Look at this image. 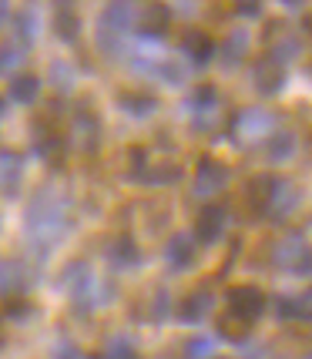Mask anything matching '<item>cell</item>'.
Returning a JSON list of instances; mask_svg holds the SVG:
<instances>
[{"instance_id":"1","label":"cell","mask_w":312,"mask_h":359,"mask_svg":"<svg viewBox=\"0 0 312 359\" xmlns=\"http://www.w3.org/2000/svg\"><path fill=\"white\" fill-rule=\"evenodd\" d=\"M64 232H67V219H64L61 198H54L50 191H41L27 208V235L41 249H50Z\"/></svg>"},{"instance_id":"2","label":"cell","mask_w":312,"mask_h":359,"mask_svg":"<svg viewBox=\"0 0 312 359\" xmlns=\"http://www.w3.org/2000/svg\"><path fill=\"white\" fill-rule=\"evenodd\" d=\"M276 266L285 272H296V276H312V245L302 235H285L279 245H276Z\"/></svg>"},{"instance_id":"3","label":"cell","mask_w":312,"mask_h":359,"mask_svg":"<svg viewBox=\"0 0 312 359\" xmlns=\"http://www.w3.org/2000/svg\"><path fill=\"white\" fill-rule=\"evenodd\" d=\"M225 299H229V316L249 323V326L266 313V292L255 289V285H235V289H229Z\"/></svg>"},{"instance_id":"4","label":"cell","mask_w":312,"mask_h":359,"mask_svg":"<svg viewBox=\"0 0 312 359\" xmlns=\"http://www.w3.org/2000/svg\"><path fill=\"white\" fill-rule=\"evenodd\" d=\"M135 24V7L131 4H108L101 14V44L111 50V41L118 44V37Z\"/></svg>"},{"instance_id":"5","label":"cell","mask_w":312,"mask_h":359,"mask_svg":"<svg viewBox=\"0 0 312 359\" xmlns=\"http://www.w3.org/2000/svg\"><path fill=\"white\" fill-rule=\"evenodd\" d=\"M225 222H229V212L222 208V205H205L202 212H198V219H195V238H198V245H215L225 232Z\"/></svg>"},{"instance_id":"6","label":"cell","mask_w":312,"mask_h":359,"mask_svg":"<svg viewBox=\"0 0 312 359\" xmlns=\"http://www.w3.org/2000/svg\"><path fill=\"white\" fill-rule=\"evenodd\" d=\"M229 182L225 165H219L215 158H198V175H195V198H212L215 191H222Z\"/></svg>"},{"instance_id":"7","label":"cell","mask_w":312,"mask_h":359,"mask_svg":"<svg viewBox=\"0 0 312 359\" xmlns=\"http://www.w3.org/2000/svg\"><path fill=\"white\" fill-rule=\"evenodd\" d=\"M212 306H215L212 289H195L191 296H185L178 302V319L188 323V326H198V323H205V316L212 313Z\"/></svg>"},{"instance_id":"8","label":"cell","mask_w":312,"mask_h":359,"mask_svg":"<svg viewBox=\"0 0 312 359\" xmlns=\"http://www.w3.org/2000/svg\"><path fill=\"white\" fill-rule=\"evenodd\" d=\"M252 81H255V91L272 97V94H279L282 84H285V67L276 64L272 57H262V61L255 64V71H252Z\"/></svg>"},{"instance_id":"9","label":"cell","mask_w":312,"mask_h":359,"mask_svg":"<svg viewBox=\"0 0 312 359\" xmlns=\"http://www.w3.org/2000/svg\"><path fill=\"white\" fill-rule=\"evenodd\" d=\"M276 182H279V178H272V175H255V178H249L245 202H249L252 212H269L272 195H276Z\"/></svg>"},{"instance_id":"10","label":"cell","mask_w":312,"mask_h":359,"mask_svg":"<svg viewBox=\"0 0 312 359\" xmlns=\"http://www.w3.org/2000/svg\"><path fill=\"white\" fill-rule=\"evenodd\" d=\"M182 50H185V57L191 61V67H205V64L215 57V41L205 31H191V34H185Z\"/></svg>"},{"instance_id":"11","label":"cell","mask_w":312,"mask_h":359,"mask_svg":"<svg viewBox=\"0 0 312 359\" xmlns=\"http://www.w3.org/2000/svg\"><path fill=\"white\" fill-rule=\"evenodd\" d=\"M168 24H172V11L165 4H151V7L141 11V37L144 41H158L168 31Z\"/></svg>"},{"instance_id":"12","label":"cell","mask_w":312,"mask_h":359,"mask_svg":"<svg viewBox=\"0 0 312 359\" xmlns=\"http://www.w3.org/2000/svg\"><path fill=\"white\" fill-rule=\"evenodd\" d=\"M97 138H101V125L94 114H78L71 121V141L78 144L81 151H94L97 148Z\"/></svg>"},{"instance_id":"13","label":"cell","mask_w":312,"mask_h":359,"mask_svg":"<svg viewBox=\"0 0 312 359\" xmlns=\"http://www.w3.org/2000/svg\"><path fill=\"white\" fill-rule=\"evenodd\" d=\"M165 259H168V266L178 269V272H185V269L195 266V242L188 238V235H172L168 238V249H165Z\"/></svg>"},{"instance_id":"14","label":"cell","mask_w":312,"mask_h":359,"mask_svg":"<svg viewBox=\"0 0 312 359\" xmlns=\"http://www.w3.org/2000/svg\"><path fill=\"white\" fill-rule=\"evenodd\" d=\"M27 269L20 266L17 259H4L0 262V296H14V292H24L27 289Z\"/></svg>"},{"instance_id":"15","label":"cell","mask_w":312,"mask_h":359,"mask_svg":"<svg viewBox=\"0 0 312 359\" xmlns=\"http://www.w3.org/2000/svg\"><path fill=\"white\" fill-rule=\"evenodd\" d=\"M249 47H252V37L245 31H232L225 37V44H222V64L225 67H238V64L249 57Z\"/></svg>"},{"instance_id":"16","label":"cell","mask_w":312,"mask_h":359,"mask_svg":"<svg viewBox=\"0 0 312 359\" xmlns=\"http://www.w3.org/2000/svg\"><path fill=\"white\" fill-rule=\"evenodd\" d=\"M54 34L61 37V41H78V34H81V17L78 11L71 7V4H57L54 7Z\"/></svg>"},{"instance_id":"17","label":"cell","mask_w":312,"mask_h":359,"mask_svg":"<svg viewBox=\"0 0 312 359\" xmlns=\"http://www.w3.org/2000/svg\"><path fill=\"white\" fill-rule=\"evenodd\" d=\"M20 172H24V158L17 151H0V191L14 195L20 185Z\"/></svg>"},{"instance_id":"18","label":"cell","mask_w":312,"mask_h":359,"mask_svg":"<svg viewBox=\"0 0 312 359\" xmlns=\"http://www.w3.org/2000/svg\"><path fill=\"white\" fill-rule=\"evenodd\" d=\"M118 108L128 111L131 118H148V114L158 108V101L144 91H125L121 97H118Z\"/></svg>"},{"instance_id":"19","label":"cell","mask_w":312,"mask_h":359,"mask_svg":"<svg viewBox=\"0 0 312 359\" xmlns=\"http://www.w3.org/2000/svg\"><path fill=\"white\" fill-rule=\"evenodd\" d=\"M299 205V191L289 182H276V195H272V205H269V215L272 219H285L292 208Z\"/></svg>"},{"instance_id":"20","label":"cell","mask_w":312,"mask_h":359,"mask_svg":"<svg viewBox=\"0 0 312 359\" xmlns=\"http://www.w3.org/2000/svg\"><path fill=\"white\" fill-rule=\"evenodd\" d=\"M37 94H41V81L34 78V74H17L11 81V97H14L17 104H34Z\"/></svg>"},{"instance_id":"21","label":"cell","mask_w":312,"mask_h":359,"mask_svg":"<svg viewBox=\"0 0 312 359\" xmlns=\"http://www.w3.org/2000/svg\"><path fill=\"white\" fill-rule=\"evenodd\" d=\"M219 104V91L212 88V84H202V88H195V91L188 94V108L195 111V118H208V111Z\"/></svg>"},{"instance_id":"22","label":"cell","mask_w":312,"mask_h":359,"mask_svg":"<svg viewBox=\"0 0 312 359\" xmlns=\"http://www.w3.org/2000/svg\"><path fill=\"white\" fill-rule=\"evenodd\" d=\"M292 151H296V135L292 131H279V135H272L266 141L269 161H285V158H292Z\"/></svg>"},{"instance_id":"23","label":"cell","mask_w":312,"mask_h":359,"mask_svg":"<svg viewBox=\"0 0 312 359\" xmlns=\"http://www.w3.org/2000/svg\"><path fill=\"white\" fill-rule=\"evenodd\" d=\"M111 262H114V266H125V269H131V266H138L141 262L138 245L131 242V235H121V238L111 245Z\"/></svg>"},{"instance_id":"24","label":"cell","mask_w":312,"mask_h":359,"mask_svg":"<svg viewBox=\"0 0 312 359\" xmlns=\"http://www.w3.org/2000/svg\"><path fill=\"white\" fill-rule=\"evenodd\" d=\"M219 332H222V339H232V343H245V339H249V332H252V326L225 313V316L219 319Z\"/></svg>"},{"instance_id":"25","label":"cell","mask_w":312,"mask_h":359,"mask_svg":"<svg viewBox=\"0 0 312 359\" xmlns=\"http://www.w3.org/2000/svg\"><path fill=\"white\" fill-rule=\"evenodd\" d=\"M34 34H37V17H34V11H20L17 14V34H14V41L24 50L34 44Z\"/></svg>"},{"instance_id":"26","label":"cell","mask_w":312,"mask_h":359,"mask_svg":"<svg viewBox=\"0 0 312 359\" xmlns=\"http://www.w3.org/2000/svg\"><path fill=\"white\" fill-rule=\"evenodd\" d=\"M17 64H24V47L17 44V41H4L0 44V74L14 71Z\"/></svg>"},{"instance_id":"27","label":"cell","mask_w":312,"mask_h":359,"mask_svg":"<svg viewBox=\"0 0 312 359\" xmlns=\"http://www.w3.org/2000/svg\"><path fill=\"white\" fill-rule=\"evenodd\" d=\"M101 359H138V353H135V346L128 343V339L118 336V339H111L108 343V353H104Z\"/></svg>"},{"instance_id":"28","label":"cell","mask_w":312,"mask_h":359,"mask_svg":"<svg viewBox=\"0 0 312 359\" xmlns=\"http://www.w3.org/2000/svg\"><path fill=\"white\" fill-rule=\"evenodd\" d=\"M37 151H41L47 161H57V158H61V138H57V135H44V138L37 141Z\"/></svg>"},{"instance_id":"29","label":"cell","mask_w":312,"mask_h":359,"mask_svg":"<svg viewBox=\"0 0 312 359\" xmlns=\"http://www.w3.org/2000/svg\"><path fill=\"white\" fill-rule=\"evenodd\" d=\"M208 353H212V339H205V336H195V339H188L185 359H205Z\"/></svg>"},{"instance_id":"30","label":"cell","mask_w":312,"mask_h":359,"mask_svg":"<svg viewBox=\"0 0 312 359\" xmlns=\"http://www.w3.org/2000/svg\"><path fill=\"white\" fill-rule=\"evenodd\" d=\"M292 306H296V319H306V323H312V285L302 292V296L292 299Z\"/></svg>"},{"instance_id":"31","label":"cell","mask_w":312,"mask_h":359,"mask_svg":"<svg viewBox=\"0 0 312 359\" xmlns=\"http://www.w3.org/2000/svg\"><path fill=\"white\" fill-rule=\"evenodd\" d=\"M7 316H14V319H24V316H31V306H27L24 299H14V302H7Z\"/></svg>"},{"instance_id":"32","label":"cell","mask_w":312,"mask_h":359,"mask_svg":"<svg viewBox=\"0 0 312 359\" xmlns=\"http://www.w3.org/2000/svg\"><path fill=\"white\" fill-rule=\"evenodd\" d=\"M276 306H279V309H276V313H279V319H296V306H292V299L282 296Z\"/></svg>"},{"instance_id":"33","label":"cell","mask_w":312,"mask_h":359,"mask_svg":"<svg viewBox=\"0 0 312 359\" xmlns=\"http://www.w3.org/2000/svg\"><path fill=\"white\" fill-rule=\"evenodd\" d=\"M54 359H81V353H78V346L61 343L57 346V353H54Z\"/></svg>"},{"instance_id":"34","label":"cell","mask_w":312,"mask_h":359,"mask_svg":"<svg viewBox=\"0 0 312 359\" xmlns=\"http://www.w3.org/2000/svg\"><path fill=\"white\" fill-rule=\"evenodd\" d=\"M235 11H238L242 17H259L262 14V4H238Z\"/></svg>"},{"instance_id":"35","label":"cell","mask_w":312,"mask_h":359,"mask_svg":"<svg viewBox=\"0 0 312 359\" xmlns=\"http://www.w3.org/2000/svg\"><path fill=\"white\" fill-rule=\"evenodd\" d=\"M7 17H11V7H7V4H4V0H0V24H4V20H7Z\"/></svg>"},{"instance_id":"36","label":"cell","mask_w":312,"mask_h":359,"mask_svg":"<svg viewBox=\"0 0 312 359\" xmlns=\"http://www.w3.org/2000/svg\"><path fill=\"white\" fill-rule=\"evenodd\" d=\"M0 349H4V323H0Z\"/></svg>"},{"instance_id":"37","label":"cell","mask_w":312,"mask_h":359,"mask_svg":"<svg viewBox=\"0 0 312 359\" xmlns=\"http://www.w3.org/2000/svg\"><path fill=\"white\" fill-rule=\"evenodd\" d=\"M309 359H312V356H309Z\"/></svg>"}]
</instances>
